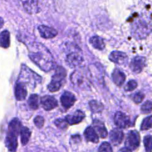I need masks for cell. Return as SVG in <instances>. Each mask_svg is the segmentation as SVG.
Wrapping results in <instances>:
<instances>
[{
  "mask_svg": "<svg viewBox=\"0 0 152 152\" xmlns=\"http://www.w3.org/2000/svg\"><path fill=\"white\" fill-rule=\"evenodd\" d=\"M28 56L31 60L45 72H49L54 68L53 57L48 49L39 43H33L28 46Z\"/></svg>",
  "mask_w": 152,
  "mask_h": 152,
  "instance_id": "cell-1",
  "label": "cell"
},
{
  "mask_svg": "<svg viewBox=\"0 0 152 152\" xmlns=\"http://www.w3.org/2000/svg\"><path fill=\"white\" fill-rule=\"evenodd\" d=\"M24 10L30 15H34L39 12L38 0H19Z\"/></svg>",
  "mask_w": 152,
  "mask_h": 152,
  "instance_id": "cell-11",
  "label": "cell"
},
{
  "mask_svg": "<svg viewBox=\"0 0 152 152\" xmlns=\"http://www.w3.org/2000/svg\"><path fill=\"white\" fill-rule=\"evenodd\" d=\"M70 80L74 86L78 88L84 87L87 85L86 84V81H88L83 72L80 69H76L72 73L70 76Z\"/></svg>",
  "mask_w": 152,
  "mask_h": 152,
  "instance_id": "cell-8",
  "label": "cell"
},
{
  "mask_svg": "<svg viewBox=\"0 0 152 152\" xmlns=\"http://www.w3.org/2000/svg\"><path fill=\"white\" fill-rule=\"evenodd\" d=\"M66 75V70L61 66H58L55 69V74L52 76L51 82L48 85V90L52 93L60 90L65 83Z\"/></svg>",
  "mask_w": 152,
  "mask_h": 152,
  "instance_id": "cell-3",
  "label": "cell"
},
{
  "mask_svg": "<svg viewBox=\"0 0 152 152\" xmlns=\"http://www.w3.org/2000/svg\"><path fill=\"white\" fill-rule=\"evenodd\" d=\"M128 57L124 52L114 51L111 53L109 56V60L119 65H125L128 63Z\"/></svg>",
  "mask_w": 152,
  "mask_h": 152,
  "instance_id": "cell-10",
  "label": "cell"
},
{
  "mask_svg": "<svg viewBox=\"0 0 152 152\" xmlns=\"http://www.w3.org/2000/svg\"><path fill=\"white\" fill-rule=\"evenodd\" d=\"M10 33L8 31L4 30L0 33V46L7 49L10 46Z\"/></svg>",
  "mask_w": 152,
  "mask_h": 152,
  "instance_id": "cell-22",
  "label": "cell"
},
{
  "mask_svg": "<svg viewBox=\"0 0 152 152\" xmlns=\"http://www.w3.org/2000/svg\"><path fill=\"white\" fill-rule=\"evenodd\" d=\"M66 61L71 68H76L82 64L83 58L80 50L76 49L66 55Z\"/></svg>",
  "mask_w": 152,
  "mask_h": 152,
  "instance_id": "cell-5",
  "label": "cell"
},
{
  "mask_svg": "<svg viewBox=\"0 0 152 152\" xmlns=\"http://www.w3.org/2000/svg\"><path fill=\"white\" fill-rule=\"evenodd\" d=\"M22 124L20 120L15 118L8 125L5 145L10 151H16L18 148V137L20 134Z\"/></svg>",
  "mask_w": 152,
  "mask_h": 152,
  "instance_id": "cell-2",
  "label": "cell"
},
{
  "mask_svg": "<svg viewBox=\"0 0 152 152\" xmlns=\"http://www.w3.org/2000/svg\"><path fill=\"white\" fill-rule=\"evenodd\" d=\"M113 83L118 86H121L125 83L126 80V75L124 72L119 68H115L112 74Z\"/></svg>",
  "mask_w": 152,
  "mask_h": 152,
  "instance_id": "cell-19",
  "label": "cell"
},
{
  "mask_svg": "<svg viewBox=\"0 0 152 152\" xmlns=\"http://www.w3.org/2000/svg\"><path fill=\"white\" fill-rule=\"evenodd\" d=\"M77 100V99L73 93L68 91L64 92L60 97V102L62 107L65 110H68L73 107Z\"/></svg>",
  "mask_w": 152,
  "mask_h": 152,
  "instance_id": "cell-9",
  "label": "cell"
},
{
  "mask_svg": "<svg viewBox=\"0 0 152 152\" xmlns=\"http://www.w3.org/2000/svg\"><path fill=\"white\" fill-rule=\"evenodd\" d=\"M71 140H72V142L73 143H75V144H77L78 143L81 142V137L80 135H75L72 136Z\"/></svg>",
  "mask_w": 152,
  "mask_h": 152,
  "instance_id": "cell-33",
  "label": "cell"
},
{
  "mask_svg": "<svg viewBox=\"0 0 152 152\" xmlns=\"http://www.w3.org/2000/svg\"><path fill=\"white\" fill-rule=\"evenodd\" d=\"M140 110H141V112L144 115L150 113L152 112V102L149 100L146 101L142 105Z\"/></svg>",
  "mask_w": 152,
  "mask_h": 152,
  "instance_id": "cell-27",
  "label": "cell"
},
{
  "mask_svg": "<svg viewBox=\"0 0 152 152\" xmlns=\"http://www.w3.org/2000/svg\"><path fill=\"white\" fill-rule=\"evenodd\" d=\"M28 94L27 88L25 83L18 81L15 87V96L18 101H23L26 99Z\"/></svg>",
  "mask_w": 152,
  "mask_h": 152,
  "instance_id": "cell-13",
  "label": "cell"
},
{
  "mask_svg": "<svg viewBox=\"0 0 152 152\" xmlns=\"http://www.w3.org/2000/svg\"><path fill=\"white\" fill-rule=\"evenodd\" d=\"M4 25V21L3 20V18H1V17H0V29H1Z\"/></svg>",
  "mask_w": 152,
  "mask_h": 152,
  "instance_id": "cell-34",
  "label": "cell"
},
{
  "mask_svg": "<svg viewBox=\"0 0 152 152\" xmlns=\"http://www.w3.org/2000/svg\"><path fill=\"white\" fill-rule=\"evenodd\" d=\"M138 86V83L135 80H130L125 86V90L126 91H132L136 89Z\"/></svg>",
  "mask_w": 152,
  "mask_h": 152,
  "instance_id": "cell-30",
  "label": "cell"
},
{
  "mask_svg": "<svg viewBox=\"0 0 152 152\" xmlns=\"http://www.w3.org/2000/svg\"><path fill=\"white\" fill-rule=\"evenodd\" d=\"M90 43L94 48L98 50H103L105 48V43L103 38L98 36H94L90 38Z\"/></svg>",
  "mask_w": 152,
  "mask_h": 152,
  "instance_id": "cell-21",
  "label": "cell"
},
{
  "mask_svg": "<svg viewBox=\"0 0 152 152\" xmlns=\"http://www.w3.org/2000/svg\"><path fill=\"white\" fill-rule=\"evenodd\" d=\"M143 145L146 151H152V135H147L143 138Z\"/></svg>",
  "mask_w": 152,
  "mask_h": 152,
  "instance_id": "cell-26",
  "label": "cell"
},
{
  "mask_svg": "<svg viewBox=\"0 0 152 152\" xmlns=\"http://www.w3.org/2000/svg\"><path fill=\"white\" fill-rule=\"evenodd\" d=\"M28 104L31 109L38 110L39 108V96L37 94L31 95L28 100Z\"/></svg>",
  "mask_w": 152,
  "mask_h": 152,
  "instance_id": "cell-23",
  "label": "cell"
},
{
  "mask_svg": "<svg viewBox=\"0 0 152 152\" xmlns=\"http://www.w3.org/2000/svg\"><path fill=\"white\" fill-rule=\"evenodd\" d=\"M144 98H145V95L141 91H138L133 95V100L136 104H140L143 102Z\"/></svg>",
  "mask_w": 152,
  "mask_h": 152,
  "instance_id": "cell-32",
  "label": "cell"
},
{
  "mask_svg": "<svg viewBox=\"0 0 152 152\" xmlns=\"http://www.w3.org/2000/svg\"><path fill=\"white\" fill-rule=\"evenodd\" d=\"M83 135L86 142H92L94 143H97L99 142V136L98 133L95 131V128L91 126H88L86 128Z\"/></svg>",
  "mask_w": 152,
  "mask_h": 152,
  "instance_id": "cell-18",
  "label": "cell"
},
{
  "mask_svg": "<svg viewBox=\"0 0 152 152\" xmlns=\"http://www.w3.org/2000/svg\"><path fill=\"white\" fill-rule=\"evenodd\" d=\"M124 138V133L121 128H114L110 132V140L115 146L120 145Z\"/></svg>",
  "mask_w": 152,
  "mask_h": 152,
  "instance_id": "cell-15",
  "label": "cell"
},
{
  "mask_svg": "<svg viewBox=\"0 0 152 152\" xmlns=\"http://www.w3.org/2000/svg\"><path fill=\"white\" fill-rule=\"evenodd\" d=\"M34 124L37 128H38L39 129L40 128H43V126H44L45 124V119L42 116H37L36 117L34 118Z\"/></svg>",
  "mask_w": 152,
  "mask_h": 152,
  "instance_id": "cell-31",
  "label": "cell"
},
{
  "mask_svg": "<svg viewBox=\"0 0 152 152\" xmlns=\"http://www.w3.org/2000/svg\"><path fill=\"white\" fill-rule=\"evenodd\" d=\"M98 151L100 152H112L113 151L111 145L107 142H103L98 148Z\"/></svg>",
  "mask_w": 152,
  "mask_h": 152,
  "instance_id": "cell-29",
  "label": "cell"
},
{
  "mask_svg": "<svg viewBox=\"0 0 152 152\" xmlns=\"http://www.w3.org/2000/svg\"><path fill=\"white\" fill-rule=\"evenodd\" d=\"M114 123L118 128L124 129L129 127L131 125L130 118L121 112H116L114 116Z\"/></svg>",
  "mask_w": 152,
  "mask_h": 152,
  "instance_id": "cell-6",
  "label": "cell"
},
{
  "mask_svg": "<svg viewBox=\"0 0 152 152\" xmlns=\"http://www.w3.org/2000/svg\"><path fill=\"white\" fill-rule=\"evenodd\" d=\"M89 105H90L91 112L93 113H101L104 108L103 104L96 100L90 101L89 103Z\"/></svg>",
  "mask_w": 152,
  "mask_h": 152,
  "instance_id": "cell-24",
  "label": "cell"
},
{
  "mask_svg": "<svg viewBox=\"0 0 152 152\" xmlns=\"http://www.w3.org/2000/svg\"><path fill=\"white\" fill-rule=\"evenodd\" d=\"M21 142L23 146L26 145L31 136V131L26 126H22L20 130Z\"/></svg>",
  "mask_w": 152,
  "mask_h": 152,
  "instance_id": "cell-20",
  "label": "cell"
},
{
  "mask_svg": "<svg viewBox=\"0 0 152 152\" xmlns=\"http://www.w3.org/2000/svg\"><path fill=\"white\" fill-rule=\"evenodd\" d=\"M140 144V135L137 130H131L128 132L125 142V148L128 151L137 150Z\"/></svg>",
  "mask_w": 152,
  "mask_h": 152,
  "instance_id": "cell-4",
  "label": "cell"
},
{
  "mask_svg": "<svg viewBox=\"0 0 152 152\" xmlns=\"http://www.w3.org/2000/svg\"><path fill=\"white\" fill-rule=\"evenodd\" d=\"M93 127L98 133V136L102 138H106L108 136V131L104 123L98 119L93 120Z\"/></svg>",
  "mask_w": 152,
  "mask_h": 152,
  "instance_id": "cell-17",
  "label": "cell"
},
{
  "mask_svg": "<svg viewBox=\"0 0 152 152\" xmlns=\"http://www.w3.org/2000/svg\"><path fill=\"white\" fill-rule=\"evenodd\" d=\"M55 125L60 130H65L68 128V124L65 119L58 118L55 121Z\"/></svg>",
  "mask_w": 152,
  "mask_h": 152,
  "instance_id": "cell-28",
  "label": "cell"
},
{
  "mask_svg": "<svg viewBox=\"0 0 152 152\" xmlns=\"http://www.w3.org/2000/svg\"><path fill=\"white\" fill-rule=\"evenodd\" d=\"M38 31L40 34V36L45 39L53 38L58 34V31L55 29L45 25L39 26Z\"/></svg>",
  "mask_w": 152,
  "mask_h": 152,
  "instance_id": "cell-16",
  "label": "cell"
},
{
  "mask_svg": "<svg viewBox=\"0 0 152 152\" xmlns=\"http://www.w3.org/2000/svg\"><path fill=\"white\" fill-rule=\"evenodd\" d=\"M40 103L43 108L46 111H50L56 108L58 103L56 99L51 95L43 96L40 99Z\"/></svg>",
  "mask_w": 152,
  "mask_h": 152,
  "instance_id": "cell-12",
  "label": "cell"
},
{
  "mask_svg": "<svg viewBox=\"0 0 152 152\" xmlns=\"http://www.w3.org/2000/svg\"><path fill=\"white\" fill-rule=\"evenodd\" d=\"M146 58L142 56H137L132 60L130 64V68L136 74L140 73L146 65Z\"/></svg>",
  "mask_w": 152,
  "mask_h": 152,
  "instance_id": "cell-7",
  "label": "cell"
},
{
  "mask_svg": "<svg viewBox=\"0 0 152 152\" xmlns=\"http://www.w3.org/2000/svg\"><path fill=\"white\" fill-rule=\"evenodd\" d=\"M152 128V115L148 116L147 117L145 118L142 122L141 126H140V129L141 130H148Z\"/></svg>",
  "mask_w": 152,
  "mask_h": 152,
  "instance_id": "cell-25",
  "label": "cell"
},
{
  "mask_svg": "<svg viewBox=\"0 0 152 152\" xmlns=\"http://www.w3.org/2000/svg\"><path fill=\"white\" fill-rule=\"evenodd\" d=\"M85 118V113L80 110L75 111L72 115H68L65 116V119L68 122L69 125H78Z\"/></svg>",
  "mask_w": 152,
  "mask_h": 152,
  "instance_id": "cell-14",
  "label": "cell"
}]
</instances>
